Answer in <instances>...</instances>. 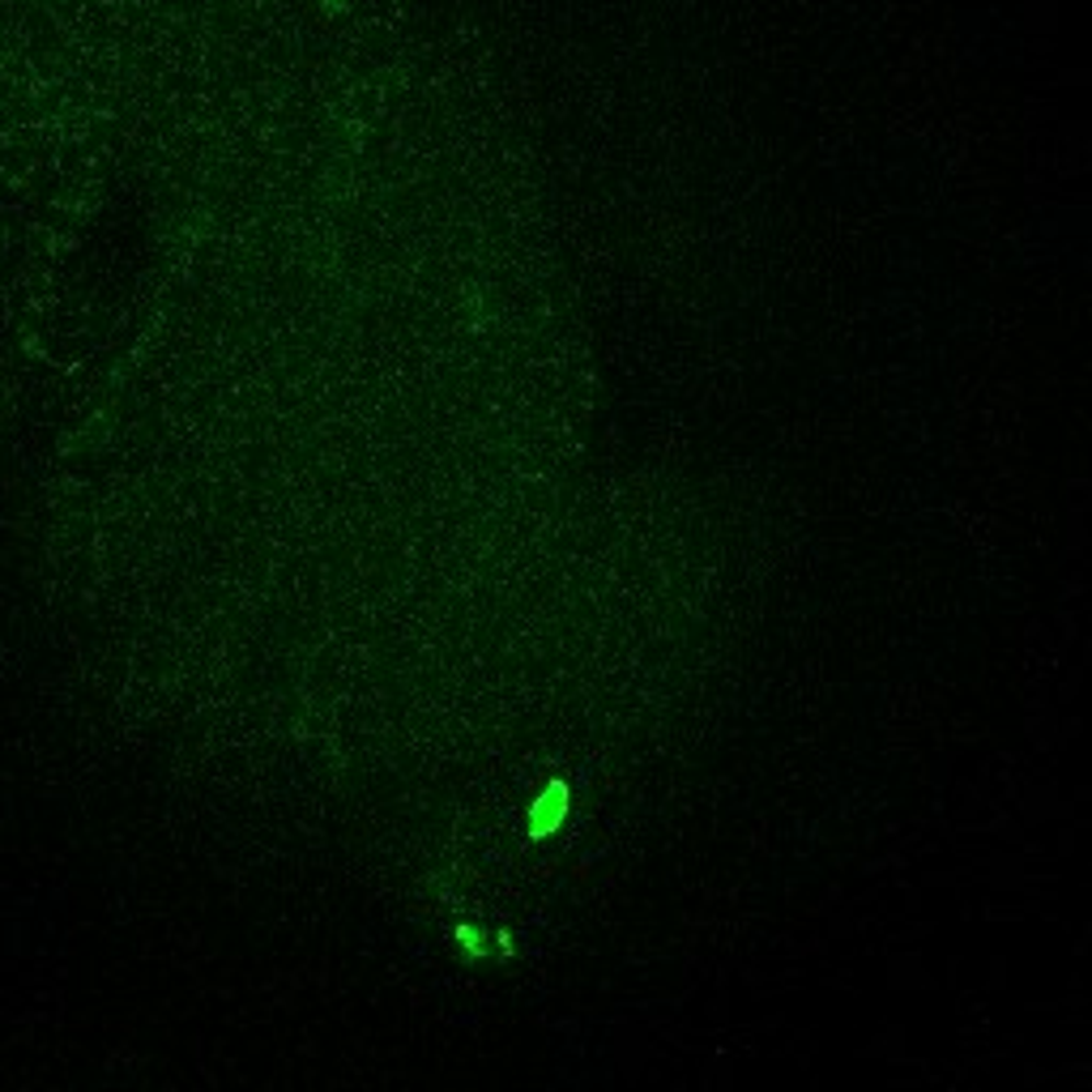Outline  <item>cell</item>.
<instances>
[{
  "instance_id": "6da1fadb",
  "label": "cell",
  "mask_w": 1092,
  "mask_h": 1092,
  "mask_svg": "<svg viewBox=\"0 0 1092 1092\" xmlns=\"http://www.w3.org/2000/svg\"><path fill=\"white\" fill-rule=\"evenodd\" d=\"M568 816V785H546V794H538V803H534V811H530V837H546V832H555L559 823Z\"/></svg>"
}]
</instances>
